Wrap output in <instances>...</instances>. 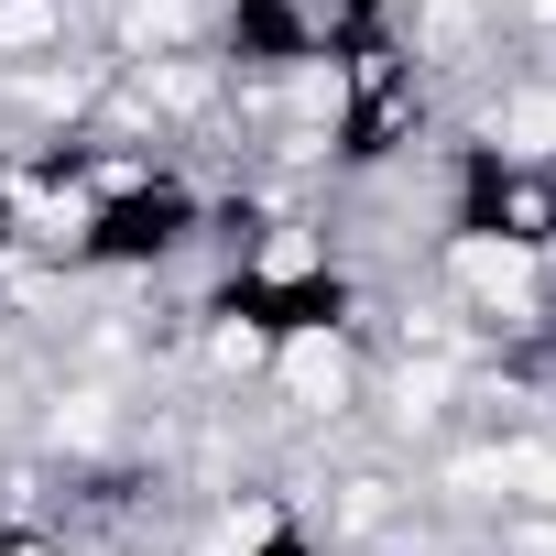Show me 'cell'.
<instances>
[{"label": "cell", "instance_id": "obj_3", "mask_svg": "<svg viewBox=\"0 0 556 556\" xmlns=\"http://www.w3.org/2000/svg\"><path fill=\"white\" fill-rule=\"evenodd\" d=\"M502 142L513 153H556V99H513L502 110Z\"/></svg>", "mask_w": 556, "mask_h": 556}, {"label": "cell", "instance_id": "obj_5", "mask_svg": "<svg viewBox=\"0 0 556 556\" xmlns=\"http://www.w3.org/2000/svg\"><path fill=\"white\" fill-rule=\"evenodd\" d=\"M262 534H273V513H229V523H218V534H207V545H197V556H251V545H262Z\"/></svg>", "mask_w": 556, "mask_h": 556}, {"label": "cell", "instance_id": "obj_4", "mask_svg": "<svg viewBox=\"0 0 556 556\" xmlns=\"http://www.w3.org/2000/svg\"><path fill=\"white\" fill-rule=\"evenodd\" d=\"M491 469H502L513 491H534V502H556V437H545V447H513V458H491Z\"/></svg>", "mask_w": 556, "mask_h": 556}, {"label": "cell", "instance_id": "obj_2", "mask_svg": "<svg viewBox=\"0 0 556 556\" xmlns=\"http://www.w3.org/2000/svg\"><path fill=\"white\" fill-rule=\"evenodd\" d=\"M285 382H295L306 404H339V382H350V361H339V339H295V350H285Z\"/></svg>", "mask_w": 556, "mask_h": 556}, {"label": "cell", "instance_id": "obj_1", "mask_svg": "<svg viewBox=\"0 0 556 556\" xmlns=\"http://www.w3.org/2000/svg\"><path fill=\"white\" fill-rule=\"evenodd\" d=\"M458 285L491 295V306H523V295H534V262H523L513 240H469V251H458Z\"/></svg>", "mask_w": 556, "mask_h": 556}, {"label": "cell", "instance_id": "obj_8", "mask_svg": "<svg viewBox=\"0 0 556 556\" xmlns=\"http://www.w3.org/2000/svg\"><path fill=\"white\" fill-rule=\"evenodd\" d=\"M513 556H556V523H534V534H523V545H513Z\"/></svg>", "mask_w": 556, "mask_h": 556}, {"label": "cell", "instance_id": "obj_6", "mask_svg": "<svg viewBox=\"0 0 556 556\" xmlns=\"http://www.w3.org/2000/svg\"><path fill=\"white\" fill-rule=\"evenodd\" d=\"M45 34H55L45 0H0V45H45Z\"/></svg>", "mask_w": 556, "mask_h": 556}, {"label": "cell", "instance_id": "obj_7", "mask_svg": "<svg viewBox=\"0 0 556 556\" xmlns=\"http://www.w3.org/2000/svg\"><path fill=\"white\" fill-rule=\"evenodd\" d=\"M437 393H447V371H437V361H426V371H404V382H393V404H404V415H437Z\"/></svg>", "mask_w": 556, "mask_h": 556}]
</instances>
